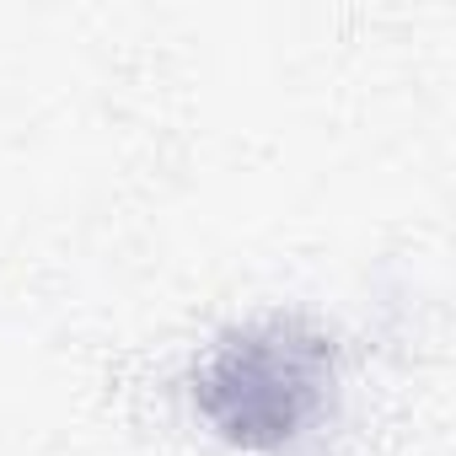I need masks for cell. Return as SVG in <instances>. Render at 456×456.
<instances>
[{
	"instance_id": "1",
	"label": "cell",
	"mask_w": 456,
	"mask_h": 456,
	"mask_svg": "<svg viewBox=\"0 0 456 456\" xmlns=\"http://www.w3.org/2000/svg\"><path fill=\"white\" fill-rule=\"evenodd\" d=\"M338 392V344L301 322L269 317L225 333L193 370L199 419L242 451H296L306 445Z\"/></svg>"
}]
</instances>
